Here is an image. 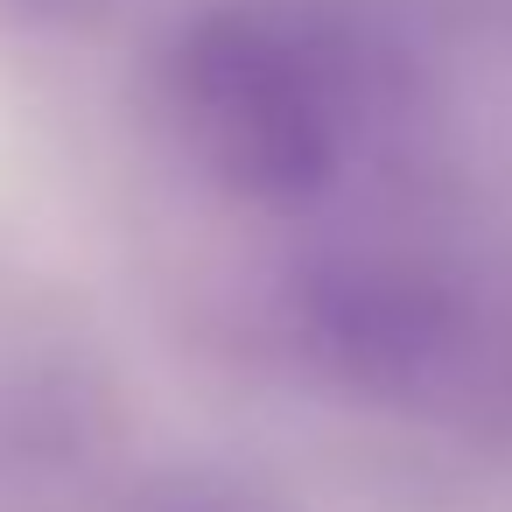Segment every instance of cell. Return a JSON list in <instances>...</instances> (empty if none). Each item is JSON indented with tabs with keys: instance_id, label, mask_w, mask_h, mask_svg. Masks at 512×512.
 I'll return each instance as SVG.
<instances>
[{
	"instance_id": "cell-1",
	"label": "cell",
	"mask_w": 512,
	"mask_h": 512,
	"mask_svg": "<svg viewBox=\"0 0 512 512\" xmlns=\"http://www.w3.org/2000/svg\"><path fill=\"white\" fill-rule=\"evenodd\" d=\"M162 127L239 204L330 197L372 127L365 43L309 0H197L155 57Z\"/></svg>"
},
{
	"instance_id": "cell-2",
	"label": "cell",
	"mask_w": 512,
	"mask_h": 512,
	"mask_svg": "<svg viewBox=\"0 0 512 512\" xmlns=\"http://www.w3.org/2000/svg\"><path fill=\"white\" fill-rule=\"evenodd\" d=\"M288 344L309 358V372L372 393L407 400L435 393L470 344V309L449 288L442 267L407 253H323L288 288Z\"/></svg>"
},
{
	"instance_id": "cell-3",
	"label": "cell",
	"mask_w": 512,
	"mask_h": 512,
	"mask_svg": "<svg viewBox=\"0 0 512 512\" xmlns=\"http://www.w3.org/2000/svg\"><path fill=\"white\" fill-rule=\"evenodd\" d=\"M134 512H288V505L225 470H176V477H155L134 498Z\"/></svg>"
},
{
	"instance_id": "cell-4",
	"label": "cell",
	"mask_w": 512,
	"mask_h": 512,
	"mask_svg": "<svg viewBox=\"0 0 512 512\" xmlns=\"http://www.w3.org/2000/svg\"><path fill=\"white\" fill-rule=\"evenodd\" d=\"M29 15H50V22H78V15H99V8H113V0H22Z\"/></svg>"
}]
</instances>
